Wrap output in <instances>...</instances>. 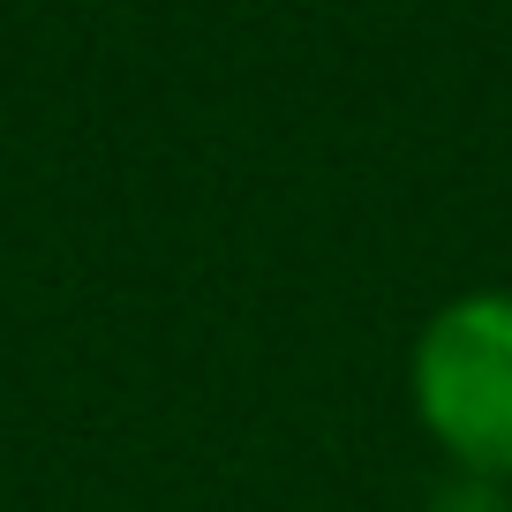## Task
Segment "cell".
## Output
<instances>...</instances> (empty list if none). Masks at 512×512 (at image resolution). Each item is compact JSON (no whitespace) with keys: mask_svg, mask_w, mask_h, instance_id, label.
Returning <instances> with one entry per match:
<instances>
[{"mask_svg":"<svg viewBox=\"0 0 512 512\" xmlns=\"http://www.w3.org/2000/svg\"><path fill=\"white\" fill-rule=\"evenodd\" d=\"M415 415L467 475H512V294L482 287L445 302L407 362Z\"/></svg>","mask_w":512,"mask_h":512,"instance_id":"6da1fadb","label":"cell"}]
</instances>
